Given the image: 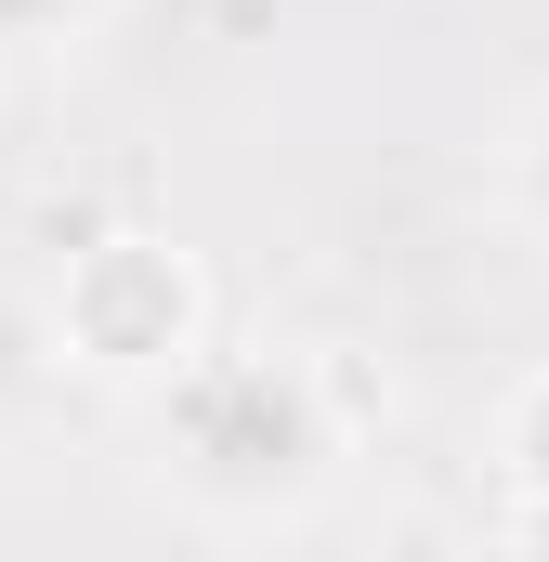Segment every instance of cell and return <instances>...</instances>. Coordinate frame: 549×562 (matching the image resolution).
I'll return each instance as SVG.
<instances>
[{"label": "cell", "mask_w": 549, "mask_h": 562, "mask_svg": "<svg viewBox=\"0 0 549 562\" xmlns=\"http://www.w3.org/2000/svg\"><path fill=\"white\" fill-rule=\"evenodd\" d=\"M484 562H549V497H497V537Z\"/></svg>", "instance_id": "obj_5"}, {"label": "cell", "mask_w": 549, "mask_h": 562, "mask_svg": "<svg viewBox=\"0 0 549 562\" xmlns=\"http://www.w3.org/2000/svg\"><path fill=\"white\" fill-rule=\"evenodd\" d=\"M497 497H549V367L497 393Z\"/></svg>", "instance_id": "obj_3"}, {"label": "cell", "mask_w": 549, "mask_h": 562, "mask_svg": "<svg viewBox=\"0 0 549 562\" xmlns=\"http://www.w3.org/2000/svg\"><path fill=\"white\" fill-rule=\"evenodd\" d=\"M354 431V380L327 353H197L170 393H157V445H170V484L197 510H301L327 484Z\"/></svg>", "instance_id": "obj_1"}, {"label": "cell", "mask_w": 549, "mask_h": 562, "mask_svg": "<svg viewBox=\"0 0 549 562\" xmlns=\"http://www.w3.org/2000/svg\"><path fill=\"white\" fill-rule=\"evenodd\" d=\"M511 210H524V223L549 236V105L524 119V132H511Z\"/></svg>", "instance_id": "obj_4"}, {"label": "cell", "mask_w": 549, "mask_h": 562, "mask_svg": "<svg viewBox=\"0 0 549 562\" xmlns=\"http://www.w3.org/2000/svg\"><path fill=\"white\" fill-rule=\"evenodd\" d=\"M445 550H458L445 524H393V562H445Z\"/></svg>", "instance_id": "obj_6"}, {"label": "cell", "mask_w": 549, "mask_h": 562, "mask_svg": "<svg viewBox=\"0 0 549 562\" xmlns=\"http://www.w3.org/2000/svg\"><path fill=\"white\" fill-rule=\"evenodd\" d=\"M40 340H53L66 367H92V380L170 393V380L210 353V276H197V249H170V236H92V249H66Z\"/></svg>", "instance_id": "obj_2"}]
</instances>
